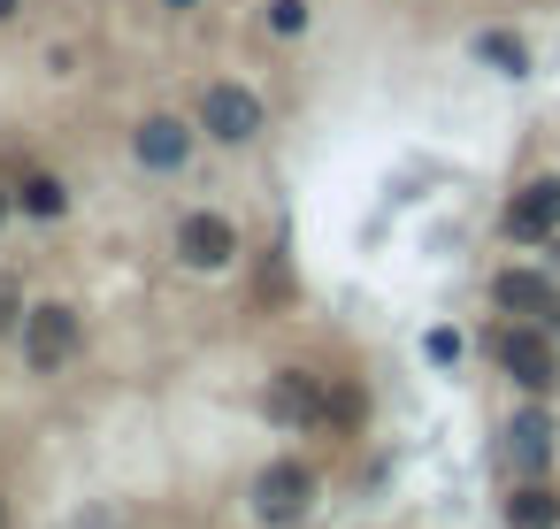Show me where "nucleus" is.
<instances>
[{"mask_svg":"<svg viewBox=\"0 0 560 529\" xmlns=\"http://www.w3.org/2000/svg\"><path fill=\"white\" fill-rule=\"evenodd\" d=\"M192 124H200V139H215V146H254V139L269 131V108H261V93H254V85L215 78V85H200Z\"/></svg>","mask_w":560,"mask_h":529,"instance_id":"1","label":"nucleus"},{"mask_svg":"<svg viewBox=\"0 0 560 529\" xmlns=\"http://www.w3.org/2000/svg\"><path fill=\"white\" fill-rule=\"evenodd\" d=\"M16 208H24L32 223H62V215H70V185L47 177V169H32V177L16 185Z\"/></svg>","mask_w":560,"mask_h":529,"instance_id":"12","label":"nucleus"},{"mask_svg":"<svg viewBox=\"0 0 560 529\" xmlns=\"http://www.w3.org/2000/svg\"><path fill=\"white\" fill-rule=\"evenodd\" d=\"M0 529H9V498H0Z\"/></svg>","mask_w":560,"mask_h":529,"instance_id":"20","label":"nucleus"},{"mask_svg":"<svg viewBox=\"0 0 560 529\" xmlns=\"http://www.w3.org/2000/svg\"><path fill=\"white\" fill-rule=\"evenodd\" d=\"M24 16V0H0V24H16Z\"/></svg>","mask_w":560,"mask_h":529,"instance_id":"18","label":"nucleus"},{"mask_svg":"<svg viewBox=\"0 0 560 529\" xmlns=\"http://www.w3.org/2000/svg\"><path fill=\"white\" fill-rule=\"evenodd\" d=\"M506 460H514L522 475H545V460H552V414H545V407H522V414L506 422Z\"/></svg>","mask_w":560,"mask_h":529,"instance_id":"10","label":"nucleus"},{"mask_svg":"<svg viewBox=\"0 0 560 529\" xmlns=\"http://www.w3.org/2000/svg\"><path fill=\"white\" fill-rule=\"evenodd\" d=\"M24 315H32V307H24V284L0 269V330H24Z\"/></svg>","mask_w":560,"mask_h":529,"instance_id":"15","label":"nucleus"},{"mask_svg":"<svg viewBox=\"0 0 560 529\" xmlns=\"http://www.w3.org/2000/svg\"><path fill=\"white\" fill-rule=\"evenodd\" d=\"M78 338H85L78 307H70V299H39V307L24 315V368H32V376H55V368H70Z\"/></svg>","mask_w":560,"mask_h":529,"instance_id":"3","label":"nucleus"},{"mask_svg":"<svg viewBox=\"0 0 560 529\" xmlns=\"http://www.w3.org/2000/svg\"><path fill=\"white\" fill-rule=\"evenodd\" d=\"M315 506V468L307 460H269L254 475V521L261 529H300Z\"/></svg>","mask_w":560,"mask_h":529,"instance_id":"2","label":"nucleus"},{"mask_svg":"<svg viewBox=\"0 0 560 529\" xmlns=\"http://www.w3.org/2000/svg\"><path fill=\"white\" fill-rule=\"evenodd\" d=\"M154 9H170V16H192V9H200V0H154Z\"/></svg>","mask_w":560,"mask_h":529,"instance_id":"17","label":"nucleus"},{"mask_svg":"<svg viewBox=\"0 0 560 529\" xmlns=\"http://www.w3.org/2000/svg\"><path fill=\"white\" fill-rule=\"evenodd\" d=\"M499 231L514 238V246H552L560 238V177L545 169V177H522L514 192H506V208H499Z\"/></svg>","mask_w":560,"mask_h":529,"instance_id":"4","label":"nucleus"},{"mask_svg":"<svg viewBox=\"0 0 560 529\" xmlns=\"http://www.w3.org/2000/svg\"><path fill=\"white\" fill-rule=\"evenodd\" d=\"M9 208H16V192H9V185H0V223H9Z\"/></svg>","mask_w":560,"mask_h":529,"instance_id":"19","label":"nucleus"},{"mask_svg":"<svg viewBox=\"0 0 560 529\" xmlns=\"http://www.w3.org/2000/svg\"><path fill=\"white\" fill-rule=\"evenodd\" d=\"M177 261H185V269H200V277L231 269V261H238V223H231V215H215V208L177 215Z\"/></svg>","mask_w":560,"mask_h":529,"instance_id":"9","label":"nucleus"},{"mask_svg":"<svg viewBox=\"0 0 560 529\" xmlns=\"http://www.w3.org/2000/svg\"><path fill=\"white\" fill-rule=\"evenodd\" d=\"M192 146H200V124H185V116H139L131 124V162L147 177H185Z\"/></svg>","mask_w":560,"mask_h":529,"instance_id":"5","label":"nucleus"},{"mask_svg":"<svg viewBox=\"0 0 560 529\" xmlns=\"http://www.w3.org/2000/svg\"><path fill=\"white\" fill-rule=\"evenodd\" d=\"M468 55H476L483 70H499V78H529V70H537V62H529V39L506 32V24H483V32L468 39Z\"/></svg>","mask_w":560,"mask_h":529,"instance_id":"11","label":"nucleus"},{"mask_svg":"<svg viewBox=\"0 0 560 529\" xmlns=\"http://www.w3.org/2000/svg\"><path fill=\"white\" fill-rule=\"evenodd\" d=\"M261 32H269V39H307V32H315V0H269V9H261Z\"/></svg>","mask_w":560,"mask_h":529,"instance_id":"14","label":"nucleus"},{"mask_svg":"<svg viewBox=\"0 0 560 529\" xmlns=\"http://www.w3.org/2000/svg\"><path fill=\"white\" fill-rule=\"evenodd\" d=\"M552 261H560V238H552Z\"/></svg>","mask_w":560,"mask_h":529,"instance_id":"21","label":"nucleus"},{"mask_svg":"<svg viewBox=\"0 0 560 529\" xmlns=\"http://www.w3.org/2000/svg\"><path fill=\"white\" fill-rule=\"evenodd\" d=\"M506 529H560V498H552V483H522L514 498H506Z\"/></svg>","mask_w":560,"mask_h":529,"instance_id":"13","label":"nucleus"},{"mask_svg":"<svg viewBox=\"0 0 560 529\" xmlns=\"http://www.w3.org/2000/svg\"><path fill=\"white\" fill-rule=\"evenodd\" d=\"M353 422H361V391H338L330 399V430H353Z\"/></svg>","mask_w":560,"mask_h":529,"instance_id":"16","label":"nucleus"},{"mask_svg":"<svg viewBox=\"0 0 560 529\" xmlns=\"http://www.w3.org/2000/svg\"><path fill=\"white\" fill-rule=\"evenodd\" d=\"M491 307L560 338V284H552L545 269H499V277H491Z\"/></svg>","mask_w":560,"mask_h":529,"instance_id":"8","label":"nucleus"},{"mask_svg":"<svg viewBox=\"0 0 560 529\" xmlns=\"http://www.w3.org/2000/svg\"><path fill=\"white\" fill-rule=\"evenodd\" d=\"M491 353H499V368H506L522 391L552 399V384H560V353L545 345V330H537V322H514V330H499V338H491Z\"/></svg>","mask_w":560,"mask_h":529,"instance_id":"7","label":"nucleus"},{"mask_svg":"<svg viewBox=\"0 0 560 529\" xmlns=\"http://www.w3.org/2000/svg\"><path fill=\"white\" fill-rule=\"evenodd\" d=\"M261 407H269V422L277 430H330V391H323V376L315 368H277L269 376V391H261Z\"/></svg>","mask_w":560,"mask_h":529,"instance_id":"6","label":"nucleus"}]
</instances>
